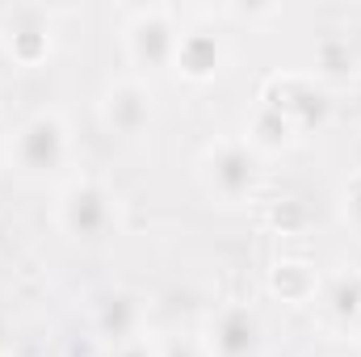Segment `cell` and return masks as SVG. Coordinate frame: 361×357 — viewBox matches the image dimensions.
Listing matches in <instances>:
<instances>
[{
    "instance_id": "cell-1",
    "label": "cell",
    "mask_w": 361,
    "mask_h": 357,
    "mask_svg": "<svg viewBox=\"0 0 361 357\" xmlns=\"http://www.w3.org/2000/svg\"><path fill=\"white\" fill-rule=\"evenodd\" d=\"M193 177L214 206L240 210V206H252L261 198L265 156L244 135H214L210 143H202V152L193 160Z\"/></svg>"
},
{
    "instance_id": "cell-2",
    "label": "cell",
    "mask_w": 361,
    "mask_h": 357,
    "mask_svg": "<svg viewBox=\"0 0 361 357\" xmlns=\"http://www.w3.org/2000/svg\"><path fill=\"white\" fill-rule=\"evenodd\" d=\"M51 219L76 244H105V240L122 236L126 206H122V193L105 177H97V173H72L68 181H59V189H55Z\"/></svg>"
},
{
    "instance_id": "cell-3",
    "label": "cell",
    "mask_w": 361,
    "mask_h": 357,
    "mask_svg": "<svg viewBox=\"0 0 361 357\" xmlns=\"http://www.w3.org/2000/svg\"><path fill=\"white\" fill-rule=\"evenodd\" d=\"M72 156H76L72 126H68L63 109H55V105L34 109L8 139V164L25 181H68Z\"/></svg>"
},
{
    "instance_id": "cell-4",
    "label": "cell",
    "mask_w": 361,
    "mask_h": 357,
    "mask_svg": "<svg viewBox=\"0 0 361 357\" xmlns=\"http://www.w3.org/2000/svg\"><path fill=\"white\" fill-rule=\"evenodd\" d=\"M180 38V21L173 4H143L130 8L122 21V55L135 68V76H152V72H173V51Z\"/></svg>"
},
{
    "instance_id": "cell-5",
    "label": "cell",
    "mask_w": 361,
    "mask_h": 357,
    "mask_svg": "<svg viewBox=\"0 0 361 357\" xmlns=\"http://www.w3.org/2000/svg\"><path fill=\"white\" fill-rule=\"evenodd\" d=\"M257 101L277 109L286 122H294L302 139L319 135L332 122V109H336L332 89L319 85L311 72H269L261 80V89H257Z\"/></svg>"
},
{
    "instance_id": "cell-6",
    "label": "cell",
    "mask_w": 361,
    "mask_h": 357,
    "mask_svg": "<svg viewBox=\"0 0 361 357\" xmlns=\"http://www.w3.org/2000/svg\"><path fill=\"white\" fill-rule=\"evenodd\" d=\"M59 47V21L42 4H8L0 8V51L13 68H42Z\"/></svg>"
},
{
    "instance_id": "cell-7",
    "label": "cell",
    "mask_w": 361,
    "mask_h": 357,
    "mask_svg": "<svg viewBox=\"0 0 361 357\" xmlns=\"http://www.w3.org/2000/svg\"><path fill=\"white\" fill-rule=\"evenodd\" d=\"M97 118L118 139H143L156 122V89L143 76H114L97 97Z\"/></svg>"
},
{
    "instance_id": "cell-8",
    "label": "cell",
    "mask_w": 361,
    "mask_h": 357,
    "mask_svg": "<svg viewBox=\"0 0 361 357\" xmlns=\"http://www.w3.org/2000/svg\"><path fill=\"white\" fill-rule=\"evenodd\" d=\"M202 345L210 357H261L265 349V324L261 311L248 298H227L210 311L202 328Z\"/></svg>"
},
{
    "instance_id": "cell-9",
    "label": "cell",
    "mask_w": 361,
    "mask_h": 357,
    "mask_svg": "<svg viewBox=\"0 0 361 357\" xmlns=\"http://www.w3.org/2000/svg\"><path fill=\"white\" fill-rule=\"evenodd\" d=\"M89 320L105 349L139 341L147 337V298L135 286H105L101 294H92Z\"/></svg>"
},
{
    "instance_id": "cell-10",
    "label": "cell",
    "mask_w": 361,
    "mask_h": 357,
    "mask_svg": "<svg viewBox=\"0 0 361 357\" xmlns=\"http://www.w3.org/2000/svg\"><path fill=\"white\" fill-rule=\"evenodd\" d=\"M231 63V42L214 25H189L180 30L177 51H173V76L185 85H214Z\"/></svg>"
},
{
    "instance_id": "cell-11",
    "label": "cell",
    "mask_w": 361,
    "mask_h": 357,
    "mask_svg": "<svg viewBox=\"0 0 361 357\" xmlns=\"http://www.w3.org/2000/svg\"><path fill=\"white\" fill-rule=\"evenodd\" d=\"M315 315L332 337H353L361 332V269L357 265H336L324 273L319 294H315Z\"/></svg>"
},
{
    "instance_id": "cell-12",
    "label": "cell",
    "mask_w": 361,
    "mask_h": 357,
    "mask_svg": "<svg viewBox=\"0 0 361 357\" xmlns=\"http://www.w3.org/2000/svg\"><path fill=\"white\" fill-rule=\"evenodd\" d=\"M319 282H324V273L307 257H273L265 269V294L286 307H311L319 294Z\"/></svg>"
},
{
    "instance_id": "cell-13",
    "label": "cell",
    "mask_w": 361,
    "mask_h": 357,
    "mask_svg": "<svg viewBox=\"0 0 361 357\" xmlns=\"http://www.w3.org/2000/svg\"><path fill=\"white\" fill-rule=\"evenodd\" d=\"M361 72V51L357 42L341 30H328L315 38V55H311V76L319 85H349L353 76Z\"/></svg>"
},
{
    "instance_id": "cell-14",
    "label": "cell",
    "mask_w": 361,
    "mask_h": 357,
    "mask_svg": "<svg viewBox=\"0 0 361 357\" xmlns=\"http://www.w3.org/2000/svg\"><path fill=\"white\" fill-rule=\"evenodd\" d=\"M244 139L269 160V156H281V152H294L298 143H302V135H298V126L294 122H286L277 109L269 105H252V114H248V122H244Z\"/></svg>"
},
{
    "instance_id": "cell-15",
    "label": "cell",
    "mask_w": 361,
    "mask_h": 357,
    "mask_svg": "<svg viewBox=\"0 0 361 357\" xmlns=\"http://www.w3.org/2000/svg\"><path fill=\"white\" fill-rule=\"evenodd\" d=\"M336 214L349 227V236L361 240V169H353L349 177L336 185Z\"/></svg>"
},
{
    "instance_id": "cell-16",
    "label": "cell",
    "mask_w": 361,
    "mask_h": 357,
    "mask_svg": "<svg viewBox=\"0 0 361 357\" xmlns=\"http://www.w3.org/2000/svg\"><path fill=\"white\" fill-rule=\"evenodd\" d=\"M265 223H269L277 236H298V231L311 223V214H307L302 202H290V198H286V202H273L269 210H265Z\"/></svg>"
},
{
    "instance_id": "cell-17",
    "label": "cell",
    "mask_w": 361,
    "mask_h": 357,
    "mask_svg": "<svg viewBox=\"0 0 361 357\" xmlns=\"http://www.w3.org/2000/svg\"><path fill=\"white\" fill-rule=\"evenodd\" d=\"M156 349H160V357H210L206 345H202V337H180V332L156 337Z\"/></svg>"
},
{
    "instance_id": "cell-18",
    "label": "cell",
    "mask_w": 361,
    "mask_h": 357,
    "mask_svg": "<svg viewBox=\"0 0 361 357\" xmlns=\"http://www.w3.org/2000/svg\"><path fill=\"white\" fill-rule=\"evenodd\" d=\"M105 357H160V349H156V337L147 332V337H139V341H126V345L105 349Z\"/></svg>"
},
{
    "instance_id": "cell-19",
    "label": "cell",
    "mask_w": 361,
    "mask_h": 357,
    "mask_svg": "<svg viewBox=\"0 0 361 357\" xmlns=\"http://www.w3.org/2000/svg\"><path fill=\"white\" fill-rule=\"evenodd\" d=\"M349 109H353V122L361 126V72L349 80Z\"/></svg>"
},
{
    "instance_id": "cell-20",
    "label": "cell",
    "mask_w": 361,
    "mask_h": 357,
    "mask_svg": "<svg viewBox=\"0 0 361 357\" xmlns=\"http://www.w3.org/2000/svg\"><path fill=\"white\" fill-rule=\"evenodd\" d=\"M8 139H13V131H8V122H4V114H0V164L8 160Z\"/></svg>"
}]
</instances>
